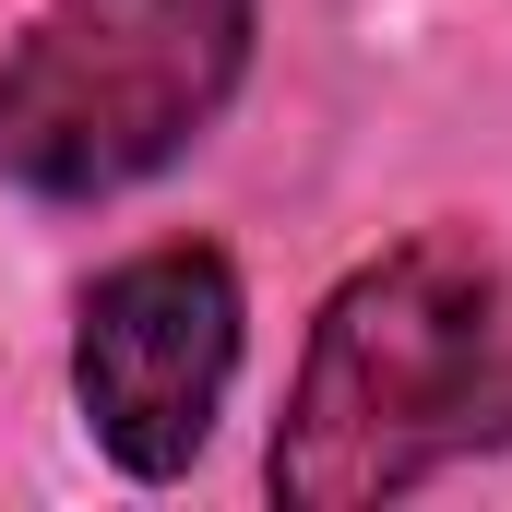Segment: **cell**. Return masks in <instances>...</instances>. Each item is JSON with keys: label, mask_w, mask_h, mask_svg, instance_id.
<instances>
[{"label": "cell", "mask_w": 512, "mask_h": 512, "mask_svg": "<svg viewBox=\"0 0 512 512\" xmlns=\"http://www.w3.org/2000/svg\"><path fill=\"white\" fill-rule=\"evenodd\" d=\"M489 453H512V262L441 215L334 274L310 310L262 489L286 512H370Z\"/></svg>", "instance_id": "cell-1"}, {"label": "cell", "mask_w": 512, "mask_h": 512, "mask_svg": "<svg viewBox=\"0 0 512 512\" xmlns=\"http://www.w3.org/2000/svg\"><path fill=\"white\" fill-rule=\"evenodd\" d=\"M262 0H36L0 36V179L120 203L239 108Z\"/></svg>", "instance_id": "cell-2"}, {"label": "cell", "mask_w": 512, "mask_h": 512, "mask_svg": "<svg viewBox=\"0 0 512 512\" xmlns=\"http://www.w3.org/2000/svg\"><path fill=\"white\" fill-rule=\"evenodd\" d=\"M251 346V298L239 262L215 239H155V251L108 262L72 310V405L96 429V453L120 465L131 489H167L203 465L227 382Z\"/></svg>", "instance_id": "cell-3"}]
</instances>
